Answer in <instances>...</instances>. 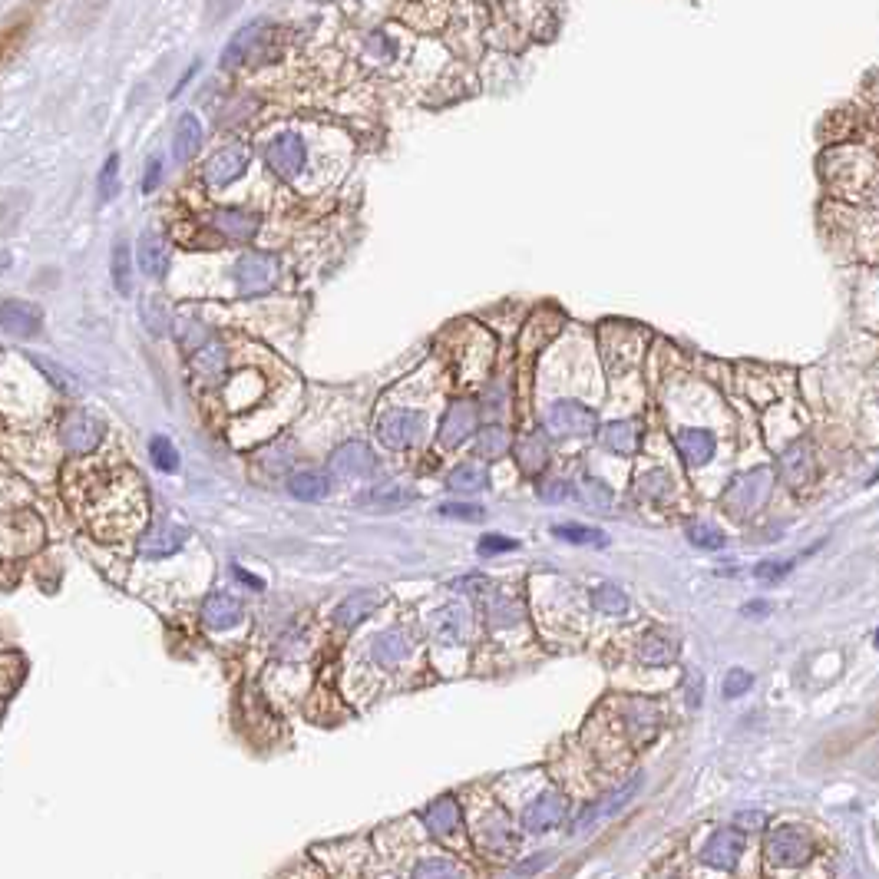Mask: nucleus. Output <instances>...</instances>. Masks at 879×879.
I'll use <instances>...</instances> for the list:
<instances>
[{"mask_svg":"<svg viewBox=\"0 0 879 879\" xmlns=\"http://www.w3.org/2000/svg\"><path fill=\"white\" fill-rule=\"evenodd\" d=\"M447 486L453 493H476V490H483V486H486V470H483V466H476V463H460V466H453Z\"/></svg>","mask_w":879,"mask_h":879,"instance_id":"obj_36","label":"nucleus"},{"mask_svg":"<svg viewBox=\"0 0 879 879\" xmlns=\"http://www.w3.org/2000/svg\"><path fill=\"white\" fill-rule=\"evenodd\" d=\"M787 572H790V562H784V566H777V562H761V566L754 569V575H757V579H764V582H777V579H784Z\"/></svg>","mask_w":879,"mask_h":879,"instance_id":"obj_50","label":"nucleus"},{"mask_svg":"<svg viewBox=\"0 0 879 879\" xmlns=\"http://www.w3.org/2000/svg\"><path fill=\"white\" fill-rule=\"evenodd\" d=\"M278 258L268 252H248L235 262V285L242 295H265L275 288Z\"/></svg>","mask_w":879,"mask_h":879,"instance_id":"obj_7","label":"nucleus"},{"mask_svg":"<svg viewBox=\"0 0 879 879\" xmlns=\"http://www.w3.org/2000/svg\"><path fill=\"white\" fill-rule=\"evenodd\" d=\"M443 513L447 516H463V519H480L483 516V509L480 506H457V503H450V506H443Z\"/></svg>","mask_w":879,"mask_h":879,"instance_id":"obj_53","label":"nucleus"},{"mask_svg":"<svg viewBox=\"0 0 879 879\" xmlns=\"http://www.w3.org/2000/svg\"><path fill=\"white\" fill-rule=\"evenodd\" d=\"M777 470H780V476H784V483L794 486V490L807 486L813 480V473H817V457H813L810 443L797 440V443H790L787 450H780Z\"/></svg>","mask_w":879,"mask_h":879,"instance_id":"obj_17","label":"nucleus"},{"mask_svg":"<svg viewBox=\"0 0 879 879\" xmlns=\"http://www.w3.org/2000/svg\"><path fill=\"white\" fill-rule=\"evenodd\" d=\"M678 658V642L668 632H645L638 638V661L651 668L671 665Z\"/></svg>","mask_w":879,"mask_h":879,"instance_id":"obj_25","label":"nucleus"},{"mask_svg":"<svg viewBox=\"0 0 879 879\" xmlns=\"http://www.w3.org/2000/svg\"><path fill=\"white\" fill-rule=\"evenodd\" d=\"M566 813H569V800L562 797L552 784H539L536 790H529V794L523 797V807H519V827L529 833H552L566 823Z\"/></svg>","mask_w":879,"mask_h":879,"instance_id":"obj_3","label":"nucleus"},{"mask_svg":"<svg viewBox=\"0 0 879 879\" xmlns=\"http://www.w3.org/2000/svg\"><path fill=\"white\" fill-rule=\"evenodd\" d=\"M552 533H556L559 539H566V542H579V546H605V536L599 533V529H592V526L562 523V526L552 529Z\"/></svg>","mask_w":879,"mask_h":879,"instance_id":"obj_41","label":"nucleus"},{"mask_svg":"<svg viewBox=\"0 0 879 879\" xmlns=\"http://www.w3.org/2000/svg\"><path fill=\"white\" fill-rule=\"evenodd\" d=\"M139 268L146 271L149 278H162L169 268V245L159 232H143L139 238Z\"/></svg>","mask_w":879,"mask_h":879,"instance_id":"obj_28","label":"nucleus"},{"mask_svg":"<svg viewBox=\"0 0 879 879\" xmlns=\"http://www.w3.org/2000/svg\"><path fill=\"white\" fill-rule=\"evenodd\" d=\"M189 364H192V374L199 377V381H219V377L225 374V347L209 338L202 347H195Z\"/></svg>","mask_w":879,"mask_h":879,"instance_id":"obj_27","label":"nucleus"},{"mask_svg":"<svg viewBox=\"0 0 879 879\" xmlns=\"http://www.w3.org/2000/svg\"><path fill=\"white\" fill-rule=\"evenodd\" d=\"M539 496L546 499V503H566V499L572 496V483L566 480V476H546V480L539 483Z\"/></svg>","mask_w":879,"mask_h":879,"instance_id":"obj_46","label":"nucleus"},{"mask_svg":"<svg viewBox=\"0 0 879 879\" xmlns=\"http://www.w3.org/2000/svg\"><path fill=\"white\" fill-rule=\"evenodd\" d=\"M149 457H153V463L162 473L179 470V453H176V447H172V440H166V437H153V443H149Z\"/></svg>","mask_w":879,"mask_h":879,"instance_id":"obj_44","label":"nucleus"},{"mask_svg":"<svg viewBox=\"0 0 879 879\" xmlns=\"http://www.w3.org/2000/svg\"><path fill=\"white\" fill-rule=\"evenodd\" d=\"M106 427L100 417L86 414V410H70L60 423V443L70 453H93L103 443Z\"/></svg>","mask_w":879,"mask_h":879,"instance_id":"obj_10","label":"nucleus"},{"mask_svg":"<svg viewBox=\"0 0 879 879\" xmlns=\"http://www.w3.org/2000/svg\"><path fill=\"white\" fill-rule=\"evenodd\" d=\"M671 490H675V483H671V473L665 470H642L632 486L635 499H645V503H668Z\"/></svg>","mask_w":879,"mask_h":879,"instance_id":"obj_30","label":"nucleus"},{"mask_svg":"<svg viewBox=\"0 0 879 879\" xmlns=\"http://www.w3.org/2000/svg\"><path fill=\"white\" fill-rule=\"evenodd\" d=\"M407 879H473V873L443 850H420L417 860L404 870Z\"/></svg>","mask_w":879,"mask_h":879,"instance_id":"obj_13","label":"nucleus"},{"mask_svg":"<svg viewBox=\"0 0 879 879\" xmlns=\"http://www.w3.org/2000/svg\"><path fill=\"white\" fill-rule=\"evenodd\" d=\"M248 162H252V149H248L245 143H229V146L215 149V153L205 159V169H202L205 186L209 189L232 186L235 179L245 176Z\"/></svg>","mask_w":879,"mask_h":879,"instance_id":"obj_6","label":"nucleus"},{"mask_svg":"<svg viewBox=\"0 0 879 879\" xmlns=\"http://www.w3.org/2000/svg\"><path fill=\"white\" fill-rule=\"evenodd\" d=\"M470 840L476 843V850L483 856H490L493 863H506L516 856V830L509 813L499 807L493 797H486V803H476L473 817H470Z\"/></svg>","mask_w":879,"mask_h":879,"instance_id":"obj_1","label":"nucleus"},{"mask_svg":"<svg viewBox=\"0 0 879 879\" xmlns=\"http://www.w3.org/2000/svg\"><path fill=\"white\" fill-rule=\"evenodd\" d=\"M420 430H423V417L414 414V410L394 407V410L377 414V437H381V443L387 450L414 447V443L420 440Z\"/></svg>","mask_w":879,"mask_h":879,"instance_id":"obj_8","label":"nucleus"},{"mask_svg":"<svg viewBox=\"0 0 879 879\" xmlns=\"http://www.w3.org/2000/svg\"><path fill=\"white\" fill-rule=\"evenodd\" d=\"M770 490H774V473H770V470L741 473V476H734L731 486L724 490L721 506L737 519L754 516L757 509H764V503L770 499Z\"/></svg>","mask_w":879,"mask_h":879,"instance_id":"obj_4","label":"nucleus"},{"mask_svg":"<svg viewBox=\"0 0 879 879\" xmlns=\"http://www.w3.org/2000/svg\"><path fill=\"white\" fill-rule=\"evenodd\" d=\"M552 863V853H542V856H529V860H523L516 866V876H529V873H539L546 870V866Z\"/></svg>","mask_w":879,"mask_h":879,"instance_id":"obj_51","label":"nucleus"},{"mask_svg":"<svg viewBox=\"0 0 879 879\" xmlns=\"http://www.w3.org/2000/svg\"><path fill=\"white\" fill-rule=\"evenodd\" d=\"M116 192H119V156L113 153L110 159H106V166L100 169V199L110 202Z\"/></svg>","mask_w":879,"mask_h":879,"instance_id":"obj_47","label":"nucleus"},{"mask_svg":"<svg viewBox=\"0 0 879 879\" xmlns=\"http://www.w3.org/2000/svg\"><path fill=\"white\" fill-rule=\"evenodd\" d=\"M688 539L698 549H724V533H721V529L708 526V523H691L688 526Z\"/></svg>","mask_w":879,"mask_h":879,"instance_id":"obj_45","label":"nucleus"},{"mask_svg":"<svg viewBox=\"0 0 879 879\" xmlns=\"http://www.w3.org/2000/svg\"><path fill=\"white\" fill-rule=\"evenodd\" d=\"M113 285L123 298L133 295V258H129V245L123 238L113 245Z\"/></svg>","mask_w":879,"mask_h":879,"instance_id":"obj_35","label":"nucleus"},{"mask_svg":"<svg viewBox=\"0 0 879 879\" xmlns=\"http://www.w3.org/2000/svg\"><path fill=\"white\" fill-rule=\"evenodd\" d=\"M0 328L14 338H34L43 328V311L34 305V301L24 298H4L0 301Z\"/></svg>","mask_w":879,"mask_h":879,"instance_id":"obj_15","label":"nucleus"},{"mask_svg":"<svg viewBox=\"0 0 879 879\" xmlns=\"http://www.w3.org/2000/svg\"><path fill=\"white\" fill-rule=\"evenodd\" d=\"M371 655L381 668H397L404 665L407 655H410V638L400 632V628H390V632L377 635L374 645H371Z\"/></svg>","mask_w":879,"mask_h":879,"instance_id":"obj_26","label":"nucleus"},{"mask_svg":"<svg viewBox=\"0 0 879 879\" xmlns=\"http://www.w3.org/2000/svg\"><path fill=\"white\" fill-rule=\"evenodd\" d=\"M476 450H480L486 460L503 457V453L509 450V433H506L503 427H486V430H483V437H480V443H476Z\"/></svg>","mask_w":879,"mask_h":879,"instance_id":"obj_43","label":"nucleus"},{"mask_svg":"<svg viewBox=\"0 0 879 879\" xmlns=\"http://www.w3.org/2000/svg\"><path fill=\"white\" fill-rule=\"evenodd\" d=\"M751 685H754L751 671H744V668L727 671V678H724V698H741V694L751 691Z\"/></svg>","mask_w":879,"mask_h":879,"instance_id":"obj_48","label":"nucleus"},{"mask_svg":"<svg viewBox=\"0 0 879 879\" xmlns=\"http://www.w3.org/2000/svg\"><path fill=\"white\" fill-rule=\"evenodd\" d=\"M470 635V612L463 605H443L433 612V642L457 648Z\"/></svg>","mask_w":879,"mask_h":879,"instance_id":"obj_19","label":"nucleus"},{"mask_svg":"<svg viewBox=\"0 0 879 879\" xmlns=\"http://www.w3.org/2000/svg\"><path fill=\"white\" fill-rule=\"evenodd\" d=\"M381 602H384V595H381V592L361 589V592L347 595V599L338 605V609H334V622L344 625V628H354V625H361L367 615H374V609H377V605H381Z\"/></svg>","mask_w":879,"mask_h":879,"instance_id":"obj_24","label":"nucleus"},{"mask_svg":"<svg viewBox=\"0 0 879 879\" xmlns=\"http://www.w3.org/2000/svg\"><path fill=\"white\" fill-rule=\"evenodd\" d=\"M675 443H678L681 460H685L691 470L704 466V463L714 457V450H718V440H714V433L704 430V427H685V430H678Z\"/></svg>","mask_w":879,"mask_h":879,"instance_id":"obj_21","label":"nucleus"},{"mask_svg":"<svg viewBox=\"0 0 879 879\" xmlns=\"http://www.w3.org/2000/svg\"><path fill=\"white\" fill-rule=\"evenodd\" d=\"M27 34H30V20L27 17L14 20V24H10L7 30H0V67H4V63H10V57H14V53L20 50V43L27 40Z\"/></svg>","mask_w":879,"mask_h":879,"instance_id":"obj_39","label":"nucleus"},{"mask_svg":"<svg viewBox=\"0 0 879 879\" xmlns=\"http://www.w3.org/2000/svg\"><path fill=\"white\" fill-rule=\"evenodd\" d=\"M268 166L275 176L281 179H295L301 169H305V139H301L298 133H281L278 139H271L268 143Z\"/></svg>","mask_w":879,"mask_h":879,"instance_id":"obj_14","label":"nucleus"},{"mask_svg":"<svg viewBox=\"0 0 879 879\" xmlns=\"http://www.w3.org/2000/svg\"><path fill=\"white\" fill-rule=\"evenodd\" d=\"M572 493L579 496V503L595 513H612V490L599 483L595 476H579V483L572 486Z\"/></svg>","mask_w":879,"mask_h":879,"instance_id":"obj_32","label":"nucleus"},{"mask_svg":"<svg viewBox=\"0 0 879 879\" xmlns=\"http://www.w3.org/2000/svg\"><path fill=\"white\" fill-rule=\"evenodd\" d=\"M744 612H747V615H767V602H751Z\"/></svg>","mask_w":879,"mask_h":879,"instance_id":"obj_54","label":"nucleus"},{"mask_svg":"<svg viewBox=\"0 0 879 879\" xmlns=\"http://www.w3.org/2000/svg\"><path fill=\"white\" fill-rule=\"evenodd\" d=\"M265 34H268V24H262V20H255V24L238 30V34L232 37V43L222 53V67L235 70V67H242V63L252 60V53L262 50V37Z\"/></svg>","mask_w":879,"mask_h":879,"instance_id":"obj_22","label":"nucleus"},{"mask_svg":"<svg viewBox=\"0 0 879 879\" xmlns=\"http://www.w3.org/2000/svg\"><path fill=\"white\" fill-rule=\"evenodd\" d=\"M546 457H549L546 440H542L539 433H526V437L516 443V460L523 473H539L542 466H546Z\"/></svg>","mask_w":879,"mask_h":879,"instance_id":"obj_34","label":"nucleus"},{"mask_svg":"<svg viewBox=\"0 0 879 879\" xmlns=\"http://www.w3.org/2000/svg\"><path fill=\"white\" fill-rule=\"evenodd\" d=\"M509 549H516L513 539H503V536H486V539H480V552H483V556H496V552H509Z\"/></svg>","mask_w":879,"mask_h":879,"instance_id":"obj_49","label":"nucleus"},{"mask_svg":"<svg viewBox=\"0 0 879 879\" xmlns=\"http://www.w3.org/2000/svg\"><path fill=\"white\" fill-rule=\"evenodd\" d=\"M295 879H324V876H318V873H311V870H298V876Z\"/></svg>","mask_w":879,"mask_h":879,"instance_id":"obj_55","label":"nucleus"},{"mask_svg":"<svg viewBox=\"0 0 879 879\" xmlns=\"http://www.w3.org/2000/svg\"><path fill=\"white\" fill-rule=\"evenodd\" d=\"M202 146V123L192 113H186L176 123V136H172V156L179 162H189Z\"/></svg>","mask_w":879,"mask_h":879,"instance_id":"obj_31","label":"nucleus"},{"mask_svg":"<svg viewBox=\"0 0 879 879\" xmlns=\"http://www.w3.org/2000/svg\"><path fill=\"white\" fill-rule=\"evenodd\" d=\"M189 539V529L179 526V523H156L153 529H146L143 536H139V556L143 559H166V556H176V552L186 546Z\"/></svg>","mask_w":879,"mask_h":879,"instance_id":"obj_16","label":"nucleus"},{"mask_svg":"<svg viewBox=\"0 0 879 879\" xmlns=\"http://www.w3.org/2000/svg\"><path fill=\"white\" fill-rule=\"evenodd\" d=\"M546 430L552 437H589L595 430V414L579 400H556L546 410Z\"/></svg>","mask_w":879,"mask_h":879,"instance_id":"obj_11","label":"nucleus"},{"mask_svg":"<svg viewBox=\"0 0 879 879\" xmlns=\"http://www.w3.org/2000/svg\"><path fill=\"white\" fill-rule=\"evenodd\" d=\"M143 324H146V331L149 334H156V338H162V334L169 331V308L162 305V301L156 298V295H146L143 298Z\"/></svg>","mask_w":879,"mask_h":879,"instance_id":"obj_40","label":"nucleus"},{"mask_svg":"<svg viewBox=\"0 0 879 879\" xmlns=\"http://www.w3.org/2000/svg\"><path fill=\"white\" fill-rule=\"evenodd\" d=\"M823 172H827V179L833 182V189L850 195V199H860V192L873 189V159L853 146L827 153Z\"/></svg>","mask_w":879,"mask_h":879,"instance_id":"obj_2","label":"nucleus"},{"mask_svg":"<svg viewBox=\"0 0 879 879\" xmlns=\"http://www.w3.org/2000/svg\"><path fill=\"white\" fill-rule=\"evenodd\" d=\"M209 225L222 238H229V242H248V238H255L262 219H258L255 212H245V209H215V212H209Z\"/></svg>","mask_w":879,"mask_h":879,"instance_id":"obj_20","label":"nucleus"},{"mask_svg":"<svg viewBox=\"0 0 879 879\" xmlns=\"http://www.w3.org/2000/svg\"><path fill=\"white\" fill-rule=\"evenodd\" d=\"M288 490L301 503H318V499L328 496V476L318 470H301L288 480Z\"/></svg>","mask_w":879,"mask_h":879,"instance_id":"obj_33","label":"nucleus"},{"mask_svg":"<svg viewBox=\"0 0 879 879\" xmlns=\"http://www.w3.org/2000/svg\"><path fill=\"white\" fill-rule=\"evenodd\" d=\"M486 618H490V625H513L523 618V612H519V605L509 599V595H496V599H490Z\"/></svg>","mask_w":879,"mask_h":879,"instance_id":"obj_42","label":"nucleus"},{"mask_svg":"<svg viewBox=\"0 0 879 879\" xmlns=\"http://www.w3.org/2000/svg\"><path fill=\"white\" fill-rule=\"evenodd\" d=\"M407 499H410V493H404L400 486L384 483V486H377V490L364 493L361 499H357V503L367 506V509H400V506L407 503Z\"/></svg>","mask_w":879,"mask_h":879,"instance_id":"obj_38","label":"nucleus"},{"mask_svg":"<svg viewBox=\"0 0 879 879\" xmlns=\"http://www.w3.org/2000/svg\"><path fill=\"white\" fill-rule=\"evenodd\" d=\"M599 443H602V450L622 453V457H628V453L638 450V423L635 420H612V423H605V427L599 430Z\"/></svg>","mask_w":879,"mask_h":879,"instance_id":"obj_29","label":"nucleus"},{"mask_svg":"<svg viewBox=\"0 0 879 879\" xmlns=\"http://www.w3.org/2000/svg\"><path fill=\"white\" fill-rule=\"evenodd\" d=\"M420 820L433 840L450 846L453 853H460V846L466 843V830H463V807L457 803V797H437L420 813Z\"/></svg>","mask_w":879,"mask_h":879,"instance_id":"obj_5","label":"nucleus"},{"mask_svg":"<svg viewBox=\"0 0 879 879\" xmlns=\"http://www.w3.org/2000/svg\"><path fill=\"white\" fill-rule=\"evenodd\" d=\"M638 790H642V774H635L632 780H625V784L618 787V790H612V794H605V797H599V800H592V807H585L582 817L572 823V837H582V833H589V830L599 827L602 820H609L612 813H618L622 807H628V803H632V797L638 794Z\"/></svg>","mask_w":879,"mask_h":879,"instance_id":"obj_9","label":"nucleus"},{"mask_svg":"<svg viewBox=\"0 0 879 879\" xmlns=\"http://www.w3.org/2000/svg\"><path fill=\"white\" fill-rule=\"evenodd\" d=\"M159 179H162V156H153L146 166V176H143V192H153L159 186Z\"/></svg>","mask_w":879,"mask_h":879,"instance_id":"obj_52","label":"nucleus"},{"mask_svg":"<svg viewBox=\"0 0 879 879\" xmlns=\"http://www.w3.org/2000/svg\"><path fill=\"white\" fill-rule=\"evenodd\" d=\"M476 404L473 400H453L447 417L440 423V447H460V443L476 430Z\"/></svg>","mask_w":879,"mask_h":879,"instance_id":"obj_18","label":"nucleus"},{"mask_svg":"<svg viewBox=\"0 0 879 879\" xmlns=\"http://www.w3.org/2000/svg\"><path fill=\"white\" fill-rule=\"evenodd\" d=\"M242 618H245L242 602L232 599V595H225V592H215L202 602V622L215 628V632H229V628H235Z\"/></svg>","mask_w":879,"mask_h":879,"instance_id":"obj_23","label":"nucleus"},{"mask_svg":"<svg viewBox=\"0 0 879 879\" xmlns=\"http://www.w3.org/2000/svg\"><path fill=\"white\" fill-rule=\"evenodd\" d=\"M328 470L341 480H364V476L377 473V457L367 443H344L331 453Z\"/></svg>","mask_w":879,"mask_h":879,"instance_id":"obj_12","label":"nucleus"},{"mask_svg":"<svg viewBox=\"0 0 879 879\" xmlns=\"http://www.w3.org/2000/svg\"><path fill=\"white\" fill-rule=\"evenodd\" d=\"M592 605L599 612H605V615H625L628 612V595L618 589V585L602 582V585H595V589H592Z\"/></svg>","mask_w":879,"mask_h":879,"instance_id":"obj_37","label":"nucleus"}]
</instances>
